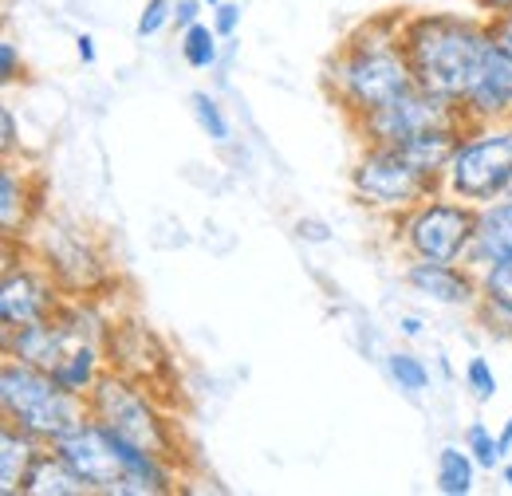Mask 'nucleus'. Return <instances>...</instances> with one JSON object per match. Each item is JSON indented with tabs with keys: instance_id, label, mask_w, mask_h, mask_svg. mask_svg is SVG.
<instances>
[{
	"instance_id": "8",
	"label": "nucleus",
	"mask_w": 512,
	"mask_h": 496,
	"mask_svg": "<svg viewBox=\"0 0 512 496\" xmlns=\"http://www.w3.org/2000/svg\"><path fill=\"white\" fill-rule=\"evenodd\" d=\"M442 189L469 201L489 205L509 197L512 189V123H481L469 126L457 154L449 158Z\"/></svg>"
},
{
	"instance_id": "12",
	"label": "nucleus",
	"mask_w": 512,
	"mask_h": 496,
	"mask_svg": "<svg viewBox=\"0 0 512 496\" xmlns=\"http://www.w3.org/2000/svg\"><path fill=\"white\" fill-rule=\"evenodd\" d=\"M52 449L64 457L67 465L87 481L91 493H107V496H127V473H123V457L115 449V437L111 430L99 422V418H83L75 422L64 437L52 441Z\"/></svg>"
},
{
	"instance_id": "30",
	"label": "nucleus",
	"mask_w": 512,
	"mask_h": 496,
	"mask_svg": "<svg viewBox=\"0 0 512 496\" xmlns=\"http://www.w3.org/2000/svg\"><path fill=\"white\" fill-rule=\"evenodd\" d=\"M16 79H24V56H20V48H16V40H0V83L4 87H12Z\"/></svg>"
},
{
	"instance_id": "37",
	"label": "nucleus",
	"mask_w": 512,
	"mask_h": 496,
	"mask_svg": "<svg viewBox=\"0 0 512 496\" xmlns=\"http://www.w3.org/2000/svg\"><path fill=\"white\" fill-rule=\"evenodd\" d=\"M473 8H477L481 16H497V12H509L512 0H473Z\"/></svg>"
},
{
	"instance_id": "11",
	"label": "nucleus",
	"mask_w": 512,
	"mask_h": 496,
	"mask_svg": "<svg viewBox=\"0 0 512 496\" xmlns=\"http://www.w3.org/2000/svg\"><path fill=\"white\" fill-rule=\"evenodd\" d=\"M103 351H107V367H111V371L134 378L138 386H146V390L158 394L162 402H166L162 390H174V386H178V371H174L170 347H166L142 319L115 315L111 327H107ZM166 406H170V402H166Z\"/></svg>"
},
{
	"instance_id": "13",
	"label": "nucleus",
	"mask_w": 512,
	"mask_h": 496,
	"mask_svg": "<svg viewBox=\"0 0 512 496\" xmlns=\"http://www.w3.org/2000/svg\"><path fill=\"white\" fill-rule=\"evenodd\" d=\"M402 284L442 308L473 311L481 304V272L469 264H438V260H406L402 264Z\"/></svg>"
},
{
	"instance_id": "38",
	"label": "nucleus",
	"mask_w": 512,
	"mask_h": 496,
	"mask_svg": "<svg viewBox=\"0 0 512 496\" xmlns=\"http://www.w3.org/2000/svg\"><path fill=\"white\" fill-rule=\"evenodd\" d=\"M497 437H501V449H505V457H509L512 453V414L505 418V426H501V434Z\"/></svg>"
},
{
	"instance_id": "18",
	"label": "nucleus",
	"mask_w": 512,
	"mask_h": 496,
	"mask_svg": "<svg viewBox=\"0 0 512 496\" xmlns=\"http://www.w3.org/2000/svg\"><path fill=\"white\" fill-rule=\"evenodd\" d=\"M44 445H48V441H40L36 434L20 430L16 422H8V418L0 422V493L4 496L20 493V485H24L28 469H32V461L44 453Z\"/></svg>"
},
{
	"instance_id": "24",
	"label": "nucleus",
	"mask_w": 512,
	"mask_h": 496,
	"mask_svg": "<svg viewBox=\"0 0 512 496\" xmlns=\"http://www.w3.org/2000/svg\"><path fill=\"white\" fill-rule=\"evenodd\" d=\"M386 374H390V382H394L402 394H410V398L426 394L430 382H434L426 359H418L414 351H390V355H386Z\"/></svg>"
},
{
	"instance_id": "9",
	"label": "nucleus",
	"mask_w": 512,
	"mask_h": 496,
	"mask_svg": "<svg viewBox=\"0 0 512 496\" xmlns=\"http://www.w3.org/2000/svg\"><path fill=\"white\" fill-rule=\"evenodd\" d=\"M64 288L56 276L32 256L24 241H4V268H0V327H24L52 319L64 308Z\"/></svg>"
},
{
	"instance_id": "14",
	"label": "nucleus",
	"mask_w": 512,
	"mask_h": 496,
	"mask_svg": "<svg viewBox=\"0 0 512 496\" xmlns=\"http://www.w3.org/2000/svg\"><path fill=\"white\" fill-rule=\"evenodd\" d=\"M44 213H48V182L36 170H24L16 158H4L0 162V229H4V241H24Z\"/></svg>"
},
{
	"instance_id": "6",
	"label": "nucleus",
	"mask_w": 512,
	"mask_h": 496,
	"mask_svg": "<svg viewBox=\"0 0 512 496\" xmlns=\"http://www.w3.org/2000/svg\"><path fill=\"white\" fill-rule=\"evenodd\" d=\"M481 205H469L438 189L434 197L418 201L414 209L390 217V241L402 260H438V264H465L477 237Z\"/></svg>"
},
{
	"instance_id": "4",
	"label": "nucleus",
	"mask_w": 512,
	"mask_h": 496,
	"mask_svg": "<svg viewBox=\"0 0 512 496\" xmlns=\"http://www.w3.org/2000/svg\"><path fill=\"white\" fill-rule=\"evenodd\" d=\"M87 414L99 418L119 437H127L150 453H162L166 461L186 469L190 453H186V437H182V422H178L174 406H166L158 394H150L127 374H103L99 386L87 394Z\"/></svg>"
},
{
	"instance_id": "16",
	"label": "nucleus",
	"mask_w": 512,
	"mask_h": 496,
	"mask_svg": "<svg viewBox=\"0 0 512 496\" xmlns=\"http://www.w3.org/2000/svg\"><path fill=\"white\" fill-rule=\"evenodd\" d=\"M0 343H4V355L20 359V363H32V367H44V371H56L67 351L75 343H87V339H79L56 311L52 319H40V323L0 327Z\"/></svg>"
},
{
	"instance_id": "33",
	"label": "nucleus",
	"mask_w": 512,
	"mask_h": 496,
	"mask_svg": "<svg viewBox=\"0 0 512 496\" xmlns=\"http://www.w3.org/2000/svg\"><path fill=\"white\" fill-rule=\"evenodd\" d=\"M201 8H205V0H178L174 4V28L182 32V28H190L201 20Z\"/></svg>"
},
{
	"instance_id": "36",
	"label": "nucleus",
	"mask_w": 512,
	"mask_h": 496,
	"mask_svg": "<svg viewBox=\"0 0 512 496\" xmlns=\"http://www.w3.org/2000/svg\"><path fill=\"white\" fill-rule=\"evenodd\" d=\"M398 335H402V339H418V335H422V319H418V315H402V319H398Z\"/></svg>"
},
{
	"instance_id": "5",
	"label": "nucleus",
	"mask_w": 512,
	"mask_h": 496,
	"mask_svg": "<svg viewBox=\"0 0 512 496\" xmlns=\"http://www.w3.org/2000/svg\"><path fill=\"white\" fill-rule=\"evenodd\" d=\"M0 414L8 422H16L20 430H28V434L52 445L75 422L87 418V398L71 394L52 371L4 355V363H0Z\"/></svg>"
},
{
	"instance_id": "23",
	"label": "nucleus",
	"mask_w": 512,
	"mask_h": 496,
	"mask_svg": "<svg viewBox=\"0 0 512 496\" xmlns=\"http://www.w3.org/2000/svg\"><path fill=\"white\" fill-rule=\"evenodd\" d=\"M178 52H182V60L190 63L193 71H209V67H217V60H221V36H217L213 24L197 20L190 28H182Z\"/></svg>"
},
{
	"instance_id": "28",
	"label": "nucleus",
	"mask_w": 512,
	"mask_h": 496,
	"mask_svg": "<svg viewBox=\"0 0 512 496\" xmlns=\"http://www.w3.org/2000/svg\"><path fill=\"white\" fill-rule=\"evenodd\" d=\"M166 24H174V0H146L142 12H138L134 32H138V40H150V36H158Z\"/></svg>"
},
{
	"instance_id": "42",
	"label": "nucleus",
	"mask_w": 512,
	"mask_h": 496,
	"mask_svg": "<svg viewBox=\"0 0 512 496\" xmlns=\"http://www.w3.org/2000/svg\"><path fill=\"white\" fill-rule=\"evenodd\" d=\"M509 193H512V189H509Z\"/></svg>"
},
{
	"instance_id": "26",
	"label": "nucleus",
	"mask_w": 512,
	"mask_h": 496,
	"mask_svg": "<svg viewBox=\"0 0 512 496\" xmlns=\"http://www.w3.org/2000/svg\"><path fill=\"white\" fill-rule=\"evenodd\" d=\"M465 449L473 453V461H477L485 473H493V469H501V465H505L501 437L493 434L485 422H469V430H465Z\"/></svg>"
},
{
	"instance_id": "15",
	"label": "nucleus",
	"mask_w": 512,
	"mask_h": 496,
	"mask_svg": "<svg viewBox=\"0 0 512 496\" xmlns=\"http://www.w3.org/2000/svg\"><path fill=\"white\" fill-rule=\"evenodd\" d=\"M461 115L469 119V126L512 123V52L501 48L497 40L485 52L473 87L461 99Z\"/></svg>"
},
{
	"instance_id": "29",
	"label": "nucleus",
	"mask_w": 512,
	"mask_h": 496,
	"mask_svg": "<svg viewBox=\"0 0 512 496\" xmlns=\"http://www.w3.org/2000/svg\"><path fill=\"white\" fill-rule=\"evenodd\" d=\"M209 24L217 28L221 40H233L241 32V4L237 0H221L217 8H209Z\"/></svg>"
},
{
	"instance_id": "19",
	"label": "nucleus",
	"mask_w": 512,
	"mask_h": 496,
	"mask_svg": "<svg viewBox=\"0 0 512 496\" xmlns=\"http://www.w3.org/2000/svg\"><path fill=\"white\" fill-rule=\"evenodd\" d=\"M20 493L24 496H87L91 489H87V481L67 465L52 445H44V453L32 461V469H28L24 485H20Z\"/></svg>"
},
{
	"instance_id": "22",
	"label": "nucleus",
	"mask_w": 512,
	"mask_h": 496,
	"mask_svg": "<svg viewBox=\"0 0 512 496\" xmlns=\"http://www.w3.org/2000/svg\"><path fill=\"white\" fill-rule=\"evenodd\" d=\"M477 461H473V453L461 445H446L442 453H438V469H434V485H438V493L442 496H469L473 493V485H477Z\"/></svg>"
},
{
	"instance_id": "31",
	"label": "nucleus",
	"mask_w": 512,
	"mask_h": 496,
	"mask_svg": "<svg viewBox=\"0 0 512 496\" xmlns=\"http://www.w3.org/2000/svg\"><path fill=\"white\" fill-rule=\"evenodd\" d=\"M0 150H4V158H16L20 154V130H16L12 107H0Z\"/></svg>"
},
{
	"instance_id": "20",
	"label": "nucleus",
	"mask_w": 512,
	"mask_h": 496,
	"mask_svg": "<svg viewBox=\"0 0 512 496\" xmlns=\"http://www.w3.org/2000/svg\"><path fill=\"white\" fill-rule=\"evenodd\" d=\"M107 371H111V367H107V351H103V343H75L64 359H60V367H56L52 374L64 382L71 394L87 398Z\"/></svg>"
},
{
	"instance_id": "34",
	"label": "nucleus",
	"mask_w": 512,
	"mask_h": 496,
	"mask_svg": "<svg viewBox=\"0 0 512 496\" xmlns=\"http://www.w3.org/2000/svg\"><path fill=\"white\" fill-rule=\"evenodd\" d=\"M485 20H489L493 40H497L501 48H509V52H512V8H509V12H497V16H485Z\"/></svg>"
},
{
	"instance_id": "1",
	"label": "nucleus",
	"mask_w": 512,
	"mask_h": 496,
	"mask_svg": "<svg viewBox=\"0 0 512 496\" xmlns=\"http://www.w3.org/2000/svg\"><path fill=\"white\" fill-rule=\"evenodd\" d=\"M402 16L406 8H383L347 28L335 52L323 63V95L339 107L347 123L394 103L414 91L418 79L402 52Z\"/></svg>"
},
{
	"instance_id": "32",
	"label": "nucleus",
	"mask_w": 512,
	"mask_h": 496,
	"mask_svg": "<svg viewBox=\"0 0 512 496\" xmlns=\"http://www.w3.org/2000/svg\"><path fill=\"white\" fill-rule=\"evenodd\" d=\"M296 237L308 241V245H327L331 241V229L323 221H316V217H300L296 221Z\"/></svg>"
},
{
	"instance_id": "27",
	"label": "nucleus",
	"mask_w": 512,
	"mask_h": 496,
	"mask_svg": "<svg viewBox=\"0 0 512 496\" xmlns=\"http://www.w3.org/2000/svg\"><path fill=\"white\" fill-rule=\"evenodd\" d=\"M465 390L477 398V402H493L497 398V374L489 367V359L485 355H473L469 363H465Z\"/></svg>"
},
{
	"instance_id": "2",
	"label": "nucleus",
	"mask_w": 512,
	"mask_h": 496,
	"mask_svg": "<svg viewBox=\"0 0 512 496\" xmlns=\"http://www.w3.org/2000/svg\"><path fill=\"white\" fill-rule=\"evenodd\" d=\"M493 48V32L485 16L461 12H410L402 16V52L418 87L461 103L473 87L485 52Z\"/></svg>"
},
{
	"instance_id": "25",
	"label": "nucleus",
	"mask_w": 512,
	"mask_h": 496,
	"mask_svg": "<svg viewBox=\"0 0 512 496\" xmlns=\"http://www.w3.org/2000/svg\"><path fill=\"white\" fill-rule=\"evenodd\" d=\"M190 111L197 126H201V134L209 138V142H217V146H225L229 138H233V123H229V115H225V107L209 95V91H193L190 95Z\"/></svg>"
},
{
	"instance_id": "3",
	"label": "nucleus",
	"mask_w": 512,
	"mask_h": 496,
	"mask_svg": "<svg viewBox=\"0 0 512 496\" xmlns=\"http://www.w3.org/2000/svg\"><path fill=\"white\" fill-rule=\"evenodd\" d=\"M24 245L32 248V256L56 276V284L64 288V296L79 300H103L107 288H115L119 268L107 241L79 217L71 213H44L32 233L24 237Z\"/></svg>"
},
{
	"instance_id": "39",
	"label": "nucleus",
	"mask_w": 512,
	"mask_h": 496,
	"mask_svg": "<svg viewBox=\"0 0 512 496\" xmlns=\"http://www.w3.org/2000/svg\"><path fill=\"white\" fill-rule=\"evenodd\" d=\"M497 473H501V485H505V489L512 493V461H505V465H501Z\"/></svg>"
},
{
	"instance_id": "17",
	"label": "nucleus",
	"mask_w": 512,
	"mask_h": 496,
	"mask_svg": "<svg viewBox=\"0 0 512 496\" xmlns=\"http://www.w3.org/2000/svg\"><path fill=\"white\" fill-rule=\"evenodd\" d=\"M469 268L485 272L493 264H512V193L501 201H489L481 205V217H477V237L469 248Z\"/></svg>"
},
{
	"instance_id": "21",
	"label": "nucleus",
	"mask_w": 512,
	"mask_h": 496,
	"mask_svg": "<svg viewBox=\"0 0 512 496\" xmlns=\"http://www.w3.org/2000/svg\"><path fill=\"white\" fill-rule=\"evenodd\" d=\"M465 130L469 123H446V126H434V130H426V134H418L414 142H406V146H398V150H406L422 170H430V174H446L449 158L457 154V146H461V138H465Z\"/></svg>"
},
{
	"instance_id": "41",
	"label": "nucleus",
	"mask_w": 512,
	"mask_h": 496,
	"mask_svg": "<svg viewBox=\"0 0 512 496\" xmlns=\"http://www.w3.org/2000/svg\"><path fill=\"white\" fill-rule=\"evenodd\" d=\"M469 4H473V0H469Z\"/></svg>"
},
{
	"instance_id": "7",
	"label": "nucleus",
	"mask_w": 512,
	"mask_h": 496,
	"mask_svg": "<svg viewBox=\"0 0 512 496\" xmlns=\"http://www.w3.org/2000/svg\"><path fill=\"white\" fill-rule=\"evenodd\" d=\"M347 189L359 209H367L379 221H390V217L414 209L418 201L434 197L442 189V178L422 170L398 146H359V154L347 170Z\"/></svg>"
},
{
	"instance_id": "35",
	"label": "nucleus",
	"mask_w": 512,
	"mask_h": 496,
	"mask_svg": "<svg viewBox=\"0 0 512 496\" xmlns=\"http://www.w3.org/2000/svg\"><path fill=\"white\" fill-rule=\"evenodd\" d=\"M75 56H79V63H87V67L99 60V52H95V36H91V32H79V36H75Z\"/></svg>"
},
{
	"instance_id": "10",
	"label": "nucleus",
	"mask_w": 512,
	"mask_h": 496,
	"mask_svg": "<svg viewBox=\"0 0 512 496\" xmlns=\"http://www.w3.org/2000/svg\"><path fill=\"white\" fill-rule=\"evenodd\" d=\"M446 123H469L461 115V103L453 99H442L426 87H414L406 95H398L394 103H386L379 111L347 123L355 130L359 146H406L414 142L418 134L434 130V126H446Z\"/></svg>"
},
{
	"instance_id": "40",
	"label": "nucleus",
	"mask_w": 512,
	"mask_h": 496,
	"mask_svg": "<svg viewBox=\"0 0 512 496\" xmlns=\"http://www.w3.org/2000/svg\"><path fill=\"white\" fill-rule=\"evenodd\" d=\"M217 4H221V0H205V8H217Z\"/></svg>"
}]
</instances>
